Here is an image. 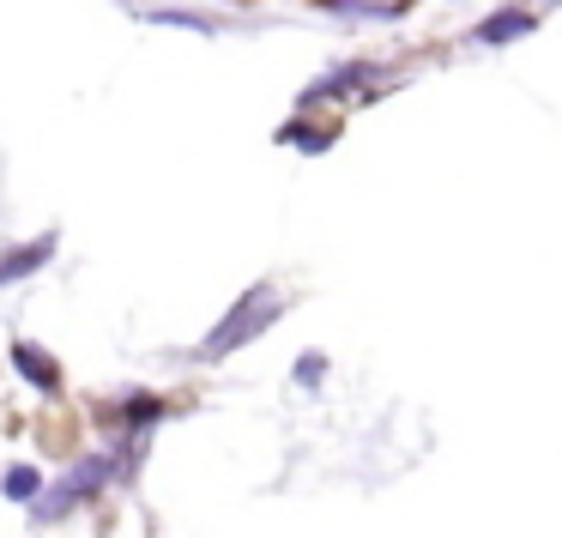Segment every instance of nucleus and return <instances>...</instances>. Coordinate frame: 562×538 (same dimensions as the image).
Returning <instances> with one entry per match:
<instances>
[{
	"instance_id": "nucleus-1",
	"label": "nucleus",
	"mask_w": 562,
	"mask_h": 538,
	"mask_svg": "<svg viewBox=\"0 0 562 538\" xmlns=\"http://www.w3.org/2000/svg\"><path fill=\"white\" fill-rule=\"evenodd\" d=\"M139 448H146V441H115V448H103V453L74 460L61 478H55V484H43L37 496H31V520L55 526V520H67L74 508H86L91 496H103L110 484H127V478H134V466H139Z\"/></svg>"
},
{
	"instance_id": "nucleus-2",
	"label": "nucleus",
	"mask_w": 562,
	"mask_h": 538,
	"mask_svg": "<svg viewBox=\"0 0 562 538\" xmlns=\"http://www.w3.org/2000/svg\"><path fill=\"white\" fill-rule=\"evenodd\" d=\"M279 315H284L279 284H272V279H255V284H248V291L236 296L231 309H224V321H218V327H212L206 339H200V351H194V357H200V363H224L231 351L255 345V339H260V333H267Z\"/></svg>"
},
{
	"instance_id": "nucleus-3",
	"label": "nucleus",
	"mask_w": 562,
	"mask_h": 538,
	"mask_svg": "<svg viewBox=\"0 0 562 538\" xmlns=\"http://www.w3.org/2000/svg\"><path fill=\"white\" fill-rule=\"evenodd\" d=\"M164 417H170V400L151 393V388H127V393H115V400H98V424L110 429L115 441H146Z\"/></svg>"
},
{
	"instance_id": "nucleus-4",
	"label": "nucleus",
	"mask_w": 562,
	"mask_h": 538,
	"mask_svg": "<svg viewBox=\"0 0 562 538\" xmlns=\"http://www.w3.org/2000/svg\"><path fill=\"white\" fill-rule=\"evenodd\" d=\"M387 79H393L387 61H339L296 98V110H321V103H339V98H375V91H387Z\"/></svg>"
},
{
	"instance_id": "nucleus-5",
	"label": "nucleus",
	"mask_w": 562,
	"mask_h": 538,
	"mask_svg": "<svg viewBox=\"0 0 562 538\" xmlns=\"http://www.w3.org/2000/svg\"><path fill=\"white\" fill-rule=\"evenodd\" d=\"M538 31V7H526V0H508V7H496L490 19H477L472 31H465V43H477V49H502V43H520Z\"/></svg>"
},
{
	"instance_id": "nucleus-6",
	"label": "nucleus",
	"mask_w": 562,
	"mask_h": 538,
	"mask_svg": "<svg viewBox=\"0 0 562 538\" xmlns=\"http://www.w3.org/2000/svg\"><path fill=\"white\" fill-rule=\"evenodd\" d=\"M55 248H61V236H55V231H43L37 243H13V248H0V291H7V284L37 279V272L55 260Z\"/></svg>"
},
{
	"instance_id": "nucleus-7",
	"label": "nucleus",
	"mask_w": 562,
	"mask_h": 538,
	"mask_svg": "<svg viewBox=\"0 0 562 538\" xmlns=\"http://www.w3.org/2000/svg\"><path fill=\"white\" fill-rule=\"evenodd\" d=\"M7 357H13V369H19V376H25L37 393H61V357L43 351L37 339H13V345H7Z\"/></svg>"
},
{
	"instance_id": "nucleus-8",
	"label": "nucleus",
	"mask_w": 562,
	"mask_h": 538,
	"mask_svg": "<svg viewBox=\"0 0 562 538\" xmlns=\"http://www.w3.org/2000/svg\"><path fill=\"white\" fill-rule=\"evenodd\" d=\"M272 139H279V146H296V152H327L333 139H339V122H315L308 110H296Z\"/></svg>"
},
{
	"instance_id": "nucleus-9",
	"label": "nucleus",
	"mask_w": 562,
	"mask_h": 538,
	"mask_svg": "<svg viewBox=\"0 0 562 538\" xmlns=\"http://www.w3.org/2000/svg\"><path fill=\"white\" fill-rule=\"evenodd\" d=\"M315 13H333V19H375V25H393V19L412 13V0H315Z\"/></svg>"
},
{
	"instance_id": "nucleus-10",
	"label": "nucleus",
	"mask_w": 562,
	"mask_h": 538,
	"mask_svg": "<svg viewBox=\"0 0 562 538\" xmlns=\"http://www.w3.org/2000/svg\"><path fill=\"white\" fill-rule=\"evenodd\" d=\"M151 25H176V31H200V37H218L224 31V19H212V13H194V7H151Z\"/></svg>"
},
{
	"instance_id": "nucleus-11",
	"label": "nucleus",
	"mask_w": 562,
	"mask_h": 538,
	"mask_svg": "<svg viewBox=\"0 0 562 538\" xmlns=\"http://www.w3.org/2000/svg\"><path fill=\"white\" fill-rule=\"evenodd\" d=\"M0 490H7L13 502H31L43 490V472L37 466H7V472H0Z\"/></svg>"
},
{
	"instance_id": "nucleus-12",
	"label": "nucleus",
	"mask_w": 562,
	"mask_h": 538,
	"mask_svg": "<svg viewBox=\"0 0 562 538\" xmlns=\"http://www.w3.org/2000/svg\"><path fill=\"white\" fill-rule=\"evenodd\" d=\"M291 376H296V388H308V393H315L321 381H327V351H303V357H296V369H291Z\"/></svg>"
}]
</instances>
